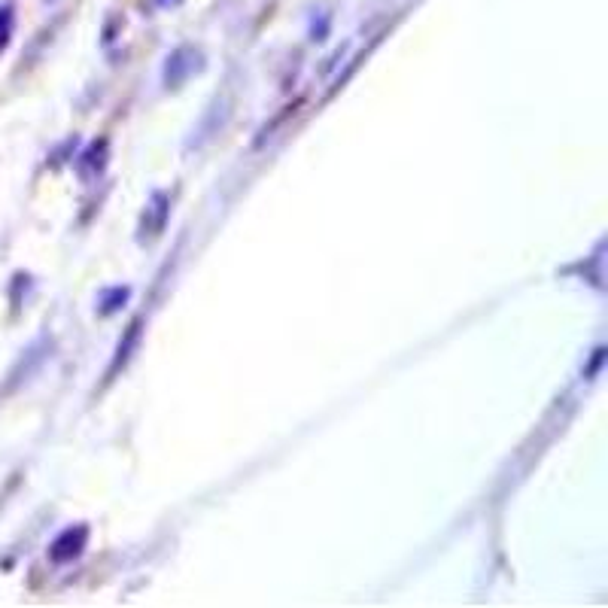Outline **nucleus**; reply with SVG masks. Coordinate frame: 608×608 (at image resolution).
<instances>
[{"label": "nucleus", "instance_id": "nucleus-1", "mask_svg": "<svg viewBox=\"0 0 608 608\" xmlns=\"http://www.w3.org/2000/svg\"><path fill=\"white\" fill-rule=\"evenodd\" d=\"M10 31H13V10H10V7H4V10H0V46L7 43Z\"/></svg>", "mask_w": 608, "mask_h": 608}]
</instances>
